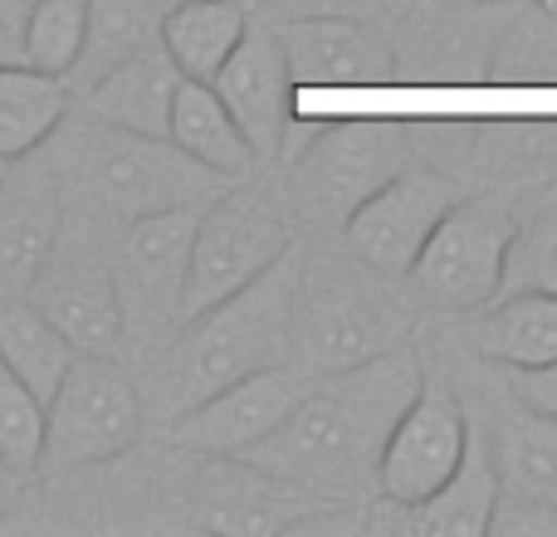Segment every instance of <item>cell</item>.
<instances>
[{
  "mask_svg": "<svg viewBox=\"0 0 557 537\" xmlns=\"http://www.w3.org/2000/svg\"><path fill=\"white\" fill-rule=\"evenodd\" d=\"M49 157L64 176L69 201L103 215L108 225H127L172 205H206L225 186V176L191 162L172 137L127 133L84 113H74V123H59V133L49 137Z\"/></svg>",
  "mask_w": 557,
  "mask_h": 537,
  "instance_id": "obj_3",
  "label": "cell"
},
{
  "mask_svg": "<svg viewBox=\"0 0 557 537\" xmlns=\"http://www.w3.org/2000/svg\"><path fill=\"white\" fill-rule=\"evenodd\" d=\"M172 499L182 503V519L201 533H231V537H270L294 533L304 519L333 503L274 479L270 470L240 460V454H196L176 450Z\"/></svg>",
  "mask_w": 557,
  "mask_h": 537,
  "instance_id": "obj_11",
  "label": "cell"
},
{
  "mask_svg": "<svg viewBox=\"0 0 557 537\" xmlns=\"http://www.w3.org/2000/svg\"><path fill=\"white\" fill-rule=\"evenodd\" d=\"M162 10V0H88V45L74 78H69V93L84 88L94 74H103L108 64H117V59L157 45Z\"/></svg>",
  "mask_w": 557,
  "mask_h": 537,
  "instance_id": "obj_26",
  "label": "cell"
},
{
  "mask_svg": "<svg viewBox=\"0 0 557 537\" xmlns=\"http://www.w3.org/2000/svg\"><path fill=\"white\" fill-rule=\"evenodd\" d=\"M499 509H504V484L490 450V435L480 425H470V445H465L455 474L425 503L406 509V528L421 537H484L499 528Z\"/></svg>",
  "mask_w": 557,
  "mask_h": 537,
  "instance_id": "obj_19",
  "label": "cell"
},
{
  "mask_svg": "<svg viewBox=\"0 0 557 537\" xmlns=\"http://www.w3.org/2000/svg\"><path fill=\"white\" fill-rule=\"evenodd\" d=\"M460 186L431 166L406 162L392 182H382L352 215L343 221V250L357 264L376 268L386 278H406L421 245L441 225V215L460 201Z\"/></svg>",
  "mask_w": 557,
  "mask_h": 537,
  "instance_id": "obj_12",
  "label": "cell"
},
{
  "mask_svg": "<svg viewBox=\"0 0 557 537\" xmlns=\"http://www.w3.org/2000/svg\"><path fill=\"white\" fill-rule=\"evenodd\" d=\"M74 342L29 303L25 294H0V362L39 396L49 401L64 372L74 366Z\"/></svg>",
  "mask_w": 557,
  "mask_h": 537,
  "instance_id": "obj_25",
  "label": "cell"
},
{
  "mask_svg": "<svg viewBox=\"0 0 557 537\" xmlns=\"http://www.w3.org/2000/svg\"><path fill=\"white\" fill-rule=\"evenodd\" d=\"M0 64H25V49H20V25L0 15Z\"/></svg>",
  "mask_w": 557,
  "mask_h": 537,
  "instance_id": "obj_31",
  "label": "cell"
},
{
  "mask_svg": "<svg viewBox=\"0 0 557 537\" xmlns=\"http://www.w3.org/2000/svg\"><path fill=\"white\" fill-rule=\"evenodd\" d=\"M470 411L460 405V396L445 382L425 376L421 391L411 396V405L401 411V421L392 425L376 460V494L401 509L425 503L445 479L455 474L465 445H470Z\"/></svg>",
  "mask_w": 557,
  "mask_h": 537,
  "instance_id": "obj_14",
  "label": "cell"
},
{
  "mask_svg": "<svg viewBox=\"0 0 557 537\" xmlns=\"http://www.w3.org/2000/svg\"><path fill=\"white\" fill-rule=\"evenodd\" d=\"M499 464L504 499L557 509V421L513 401L509 415H499V430L490 440Z\"/></svg>",
  "mask_w": 557,
  "mask_h": 537,
  "instance_id": "obj_23",
  "label": "cell"
},
{
  "mask_svg": "<svg viewBox=\"0 0 557 537\" xmlns=\"http://www.w3.org/2000/svg\"><path fill=\"white\" fill-rule=\"evenodd\" d=\"M166 137L182 147L191 162H201L206 172L225 176H250L260 166L245 127L235 123V113L225 108V98L215 93V84H196V78H182L172 98V117H166Z\"/></svg>",
  "mask_w": 557,
  "mask_h": 537,
  "instance_id": "obj_21",
  "label": "cell"
},
{
  "mask_svg": "<svg viewBox=\"0 0 557 537\" xmlns=\"http://www.w3.org/2000/svg\"><path fill=\"white\" fill-rule=\"evenodd\" d=\"M88 45V0H29V10L20 15V49L25 64L39 74L74 78L78 59Z\"/></svg>",
  "mask_w": 557,
  "mask_h": 537,
  "instance_id": "obj_27",
  "label": "cell"
},
{
  "mask_svg": "<svg viewBox=\"0 0 557 537\" xmlns=\"http://www.w3.org/2000/svg\"><path fill=\"white\" fill-rule=\"evenodd\" d=\"M288 59V78L298 93H318V88H376L396 84L401 68L396 54L372 25L347 15H308L278 29Z\"/></svg>",
  "mask_w": 557,
  "mask_h": 537,
  "instance_id": "obj_16",
  "label": "cell"
},
{
  "mask_svg": "<svg viewBox=\"0 0 557 537\" xmlns=\"http://www.w3.org/2000/svg\"><path fill=\"white\" fill-rule=\"evenodd\" d=\"M298 274H304V245H288L278 260L255 274L245 288L225 294L221 303L191 313L172 333V342L152 357V411L166 425L211 391L288 362V327H294Z\"/></svg>",
  "mask_w": 557,
  "mask_h": 537,
  "instance_id": "obj_2",
  "label": "cell"
},
{
  "mask_svg": "<svg viewBox=\"0 0 557 537\" xmlns=\"http://www.w3.org/2000/svg\"><path fill=\"white\" fill-rule=\"evenodd\" d=\"M45 460V401L0 362V470L35 479Z\"/></svg>",
  "mask_w": 557,
  "mask_h": 537,
  "instance_id": "obj_29",
  "label": "cell"
},
{
  "mask_svg": "<svg viewBox=\"0 0 557 537\" xmlns=\"http://www.w3.org/2000/svg\"><path fill=\"white\" fill-rule=\"evenodd\" d=\"M504 376H509L513 401L557 421V362H548V366H504Z\"/></svg>",
  "mask_w": 557,
  "mask_h": 537,
  "instance_id": "obj_30",
  "label": "cell"
},
{
  "mask_svg": "<svg viewBox=\"0 0 557 537\" xmlns=\"http://www.w3.org/2000/svg\"><path fill=\"white\" fill-rule=\"evenodd\" d=\"M113 235L103 215L69 201L54 254L25 288V298L88 357H123V308L113 284Z\"/></svg>",
  "mask_w": 557,
  "mask_h": 537,
  "instance_id": "obj_8",
  "label": "cell"
},
{
  "mask_svg": "<svg viewBox=\"0 0 557 537\" xmlns=\"http://www.w3.org/2000/svg\"><path fill=\"white\" fill-rule=\"evenodd\" d=\"M392 278L347 260H308L298 274L294 327H288V362L308 376H333L386 347L406 342L411 313L396 303Z\"/></svg>",
  "mask_w": 557,
  "mask_h": 537,
  "instance_id": "obj_4",
  "label": "cell"
},
{
  "mask_svg": "<svg viewBox=\"0 0 557 537\" xmlns=\"http://www.w3.org/2000/svg\"><path fill=\"white\" fill-rule=\"evenodd\" d=\"M69 215V191L49 142L0 166V294H25L54 254Z\"/></svg>",
  "mask_w": 557,
  "mask_h": 537,
  "instance_id": "obj_15",
  "label": "cell"
},
{
  "mask_svg": "<svg viewBox=\"0 0 557 537\" xmlns=\"http://www.w3.org/2000/svg\"><path fill=\"white\" fill-rule=\"evenodd\" d=\"M25 10H29V0H0V15L15 20V25H20V15H25Z\"/></svg>",
  "mask_w": 557,
  "mask_h": 537,
  "instance_id": "obj_32",
  "label": "cell"
},
{
  "mask_svg": "<svg viewBox=\"0 0 557 537\" xmlns=\"http://www.w3.org/2000/svg\"><path fill=\"white\" fill-rule=\"evenodd\" d=\"M176 84H182V74H176V64L166 59V49L147 45V49H137V54L108 64L103 74H94L84 88H74V108L108 127L166 137Z\"/></svg>",
  "mask_w": 557,
  "mask_h": 537,
  "instance_id": "obj_18",
  "label": "cell"
},
{
  "mask_svg": "<svg viewBox=\"0 0 557 537\" xmlns=\"http://www.w3.org/2000/svg\"><path fill=\"white\" fill-rule=\"evenodd\" d=\"M215 93L225 98L235 123L245 127V137H250L260 162L284 152L288 123H294V78H288V59H284L278 29H255V25L245 29L235 54L225 59V68L215 74Z\"/></svg>",
  "mask_w": 557,
  "mask_h": 537,
  "instance_id": "obj_17",
  "label": "cell"
},
{
  "mask_svg": "<svg viewBox=\"0 0 557 537\" xmlns=\"http://www.w3.org/2000/svg\"><path fill=\"white\" fill-rule=\"evenodd\" d=\"M499 294H557V191L529 215H513Z\"/></svg>",
  "mask_w": 557,
  "mask_h": 537,
  "instance_id": "obj_28",
  "label": "cell"
},
{
  "mask_svg": "<svg viewBox=\"0 0 557 537\" xmlns=\"http://www.w3.org/2000/svg\"><path fill=\"white\" fill-rule=\"evenodd\" d=\"M313 386L318 376H308L294 362L260 366V372L196 401L191 411H182L166 425V440H172V450H196V454H245L264 435H274Z\"/></svg>",
  "mask_w": 557,
  "mask_h": 537,
  "instance_id": "obj_13",
  "label": "cell"
},
{
  "mask_svg": "<svg viewBox=\"0 0 557 537\" xmlns=\"http://www.w3.org/2000/svg\"><path fill=\"white\" fill-rule=\"evenodd\" d=\"M69 103L74 93L64 78L29 64H0V166L39 152L69 117Z\"/></svg>",
  "mask_w": 557,
  "mask_h": 537,
  "instance_id": "obj_24",
  "label": "cell"
},
{
  "mask_svg": "<svg viewBox=\"0 0 557 537\" xmlns=\"http://www.w3.org/2000/svg\"><path fill=\"white\" fill-rule=\"evenodd\" d=\"M245 29H250V10L240 0H172L157 25V45L166 49L182 78L215 84Z\"/></svg>",
  "mask_w": 557,
  "mask_h": 537,
  "instance_id": "obj_22",
  "label": "cell"
},
{
  "mask_svg": "<svg viewBox=\"0 0 557 537\" xmlns=\"http://www.w3.org/2000/svg\"><path fill=\"white\" fill-rule=\"evenodd\" d=\"M470 352L494 366L557 362V294H499L470 313Z\"/></svg>",
  "mask_w": 557,
  "mask_h": 537,
  "instance_id": "obj_20",
  "label": "cell"
},
{
  "mask_svg": "<svg viewBox=\"0 0 557 537\" xmlns=\"http://www.w3.org/2000/svg\"><path fill=\"white\" fill-rule=\"evenodd\" d=\"M288 245H294V205H288L284 182H270V176L225 182L196 215L182 323L264 274Z\"/></svg>",
  "mask_w": 557,
  "mask_h": 537,
  "instance_id": "obj_5",
  "label": "cell"
},
{
  "mask_svg": "<svg viewBox=\"0 0 557 537\" xmlns=\"http://www.w3.org/2000/svg\"><path fill=\"white\" fill-rule=\"evenodd\" d=\"M425 382V362L411 342L386 347L347 372L318 376V386L298 401V411L264 435L240 460L270 470L274 479L313 494L323 503H347L372 484L376 489V460L411 405V396Z\"/></svg>",
  "mask_w": 557,
  "mask_h": 537,
  "instance_id": "obj_1",
  "label": "cell"
},
{
  "mask_svg": "<svg viewBox=\"0 0 557 537\" xmlns=\"http://www.w3.org/2000/svg\"><path fill=\"white\" fill-rule=\"evenodd\" d=\"M411 162V137L396 123H323L288 147L284 191L294 221L337 225L367 201L382 182H392Z\"/></svg>",
  "mask_w": 557,
  "mask_h": 537,
  "instance_id": "obj_9",
  "label": "cell"
},
{
  "mask_svg": "<svg viewBox=\"0 0 557 537\" xmlns=\"http://www.w3.org/2000/svg\"><path fill=\"white\" fill-rule=\"evenodd\" d=\"M196 215H201V205H172V211H152L117 225L113 284L117 308H123V352L152 362L182 327Z\"/></svg>",
  "mask_w": 557,
  "mask_h": 537,
  "instance_id": "obj_7",
  "label": "cell"
},
{
  "mask_svg": "<svg viewBox=\"0 0 557 537\" xmlns=\"http://www.w3.org/2000/svg\"><path fill=\"white\" fill-rule=\"evenodd\" d=\"M513 235V205L504 196H460L431 240L421 245L416 264L406 268V284L421 303L441 313L470 317L474 308L499 298L504 250Z\"/></svg>",
  "mask_w": 557,
  "mask_h": 537,
  "instance_id": "obj_10",
  "label": "cell"
},
{
  "mask_svg": "<svg viewBox=\"0 0 557 537\" xmlns=\"http://www.w3.org/2000/svg\"><path fill=\"white\" fill-rule=\"evenodd\" d=\"M147 401L117 357L78 352L64 382L45 401V460L39 474L69 479V474L113 464L143 440Z\"/></svg>",
  "mask_w": 557,
  "mask_h": 537,
  "instance_id": "obj_6",
  "label": "cell"
}]
</instances>
